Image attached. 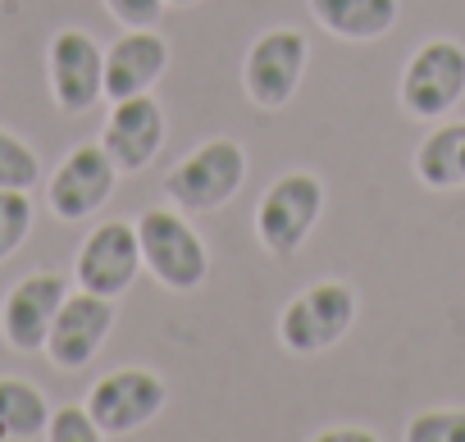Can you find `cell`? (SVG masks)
I'll list each match as a JSON object with an SVG mask.
<instances>
[{"label":"cell","mask_w":465,"mask_h":442,"mask_svg":"<svg viewBox=\"0 0 465 442\" xmlns=\"http://www.w3.org/2000/svg\"><path fill=\"white\" fill-rule=\"evenodd\" d=\"M247 182V151L232 137H210L205 146H196L169 178H164V196L178 210H219L238 196V187Z\"/></svg>","instance_id":"6da1fadb"},{"label":"cell","mask_w":465,"mask_h":442,"mask_svg":"<svg viewBox=\"0 0 465 442\" xmlns=\"http://www.w3.org/2000/svg\"><path fill=\"white\" fill-rule=\"evenodd\" d=\"M137 247H142V265L173 292H192L210 274L205 242L173 210H146L137 219Z\"/></svg>","instance_id":"7a4b0ae2"},{"label":"cell","mask_w":465,"mask_h":442,"mask_svg":"<svg viewBox=\"0 0 465 442\" xmlns=\"http://www.w3.org/2000/svg\"><path fill=\"white\" fill-rule=\"evenodd\" d=\"M320 210H324V182L315 173H283L261 196V210H256V238H261V247L274 251V256L302 251V242L320 224Z\"/></svg>","instance_id":"3957f363"},{"label":"cell","mask_w":465,"mask_h":442,"mask_svg":"<svg viewBox=\"0 0 465 442\" xmlns=\"http://www.w3.org/2000/svg\"><path fill=\"white\" fill-rule=\"evenodd\" d=\"M465 96V51L456 42H424L401 74V110L411 119H442Z\"/></svg>","instance_id":"277c9868"},{"label":"cell","mask_w":465,"mask_h":442,"mask_svg":"<svg viewBox=\"0 0 465 442\" xmlns=\"http://www.w3.org/2000/svg\"><path fill=\"white\" fill-rule=\"evenodd\" d=\"M306 55H311V42L297 28H274V33L256 37L252 51H247V69H242L247 96L261 110H283L302 87Z\"/></svg>","instance_id":"5b68a950"},{"label":"cell","mask_w":465,"mask_h":442,"mask_svg":"<svg viewBox=\"0 0 465 442\" xmlns=\"http://www.w3.org/2000/svg\"><path fill=\"white\" fill-rule=\"evenodd\" d=\"M351 319H356V292L347 283H315L283 310L279 338L288 351L311 356V351L333 347L351 329Z\"/></svg>","instance_id":"8992f818"},{"label":"cell","mask_w":465,"mask_h":442,"mask_svg":"<svg viewBox=\"0 0 465 442\" xmlns=\"http://www.w3.org/2000/svg\"><path fill=\"white\" fill-rule=\"evenodd\" d=\"M160 406H164V383L151 369H114L87 397V410H92L101 437H128V433L146 428L160 415Z\"/></svg>","instance_id":"52a82bcc"},{"label":"cell","mask_w":465,"mask_h":442,"mask_svg":"<svg viewBox=\"0 0 465 442\" xmlns=\"http://www.w3.org/2000/svg\"><path fill=\"white\" fill-rule=\"evenodd\" d=\"M114 178H119V164L110 160V151L101 142H87L64 155V164L55 169V178L46 187V201H51L55 219L78 224V219H92L110 201Z\"/></svg>","instance_id":"ba28073f"},{"label":"cell","mask_w":465,"mask_h":442,"mask_svg":"<svg viewBox=\"0 0 465 442\" xmlns=\"http://www.w3.org/2000/svg\"><path fill=\"white\" fill-rule=\"evenodd\" d=\"M114 329V301L96 297V292H74L64 297V306L55 310V324L46 333V356L55 369H83L92 365V356L101 351V342Z\"/></svg>","instance_id":"9c48e42d"},{"label":"cell","mask_w":465,"mask_h":442,"mask_svg":"<svg viewBox=\"0 0 465 442\" xmlns=\"http://www.w3.org/2000/svg\"><path fill=\"white\" fill-rule=\"evenodd\" d=\"M46 64H51V92H55V105L64 114H83L92 110L105 87V55L101 46L83 33V28H64L51 37V51H46Z\"/></svg>","instance_id":"30bf717a"},{"label":"cell","mask_w":465,"mask_h":442,"mask_svg":"<svg viewBox=\"0 0 465 442\" xmlns=\"http://www.w3.org/2000/svg\"><path fill=\"white\" fill-rule=\"evenodd\" d=\"M137 265H142L137 229L124 224V219H110V224H101V229L83 242V251H78V260H74V274H78V283H83L87 292L114 301V297H124V292L133 288Z\"/></svg>","instance_id":"8fae6325"},{"label":"cell","mask_w":465,"mask_h":442,"mask_svg":"<svg viewBox=\"0 0 465 442\" xmlns=\"http://www.w3.org/2000/svg\"><path fill=\"white\" fill-rule=\"evenodd\" d=\"M69 288L60 274H28L0 301V333L15 351H46V333L55 324V310L64 306Z\"/></svg>","instance_id":"7c38bea8"},{"label":"cell","mask_w":465,"mask_h":442,"mask_svg":"<svg viewBox=\"0 0 465 442\" xmlns=\"http://www.w3.org/2000/svg\"><path fill=\"white\" fill-rule=\"evenodd\" d=\"M101 146L110 151L119 173L146 169L155 160V151L164 146V110H160V101L146 96V92L114 101V110L105 119V133H101Z\"/></svg>","instance_id":"4fadbf2b"},{"label":"cell","mask_w":465,"mask_h":442,"mask_svg":"<svg viewBox=\"0 0 465 442\" xmlns=\"http://www.w3.org/2000/svg\"><path fill=\"white\" fill-rule=\"evenodd\" d=\"M169 64V46L155 28H128L110 51H105V96L110 101H124V96H137V92H151V83L164 74Z\"/></svg>","instance_id":"5bb4252c"},{"label":"cell","mask_w":465,"mask_h":442,"mask_svg":"<svg viewBox=\"0 0 465 442\" xmlns=\"http://www.w3.org/2000/svg\"><path fill=\"white\" fill-rule=\"evenodd\" d=\"M311 10L333 37H347V42H374L401 15L397 0H311Z\"/></svg>","instance_id":"9a60e30c"},{"label":"cell","mask_w":465,"mask_h":442,"mask_svg":"<svg viewBox=\"0 0 465 442\" xmlns=\"http://www.w3.org/2000/svg\"><path fill=\"white\" fill-rule=\"evenodd\" d=\"M415 173L433 192L465 187V123H442L433 128L420 151H415Z\"/></svg>","instance_id":"2e32d148"},{"label":"cell","mask_w":465,"mask_h":442,"mask_svg":"<svg viewBox=\"0 0 465 442\" xmlns=\"http://www.w3.org/2000/svg\"><path fill=\"white\" fill-rule=\"evenodd\" d=\"M46 424L51 406L28 378H0V442H33Z\"/></svg>","instance_id":"e0dca14e"},{"label":"cell","mask_w":465,"mask_h":442,"mask_svg":"<svg viewBox=\"0 0 465 442\" xmlns=\"http://www.w3.org/2000/svg\"><path fill=\"white\" fill-rule=\"evenodd\" d=\"M42 178V164H37V151L15 137L10 128H0V187L10 192H33V182Z\"/></svg>","instance_id":"ac0fdd59"},{"label":"cell","mask_w":465,"mask_h":442,"mask_svg":"<svg viewBox=\"0 0 465 442\" xmlns=\"http://www.w3.org/2000/svg\"><path fill=\"white\" fill-rule=\"evenodd\" d=\"M28 233H33V201H28V192L0 187V260H10L24 247Z\"/></svg>","instance_id":"d6986e66"},{"label":"cell","mask_w":465,"mask_h":442,"mask_svg":"<svg viewBox=\"0 0 465 442\" xmlns=\"http://www.w3.org/2000/svg\"><path fill=\"white\" fill-rule=\"evenodd\" d=\"M411 442H465V410H424L406 424Z\"/></svg>","instance_id":"ffe728a7"},{"label":"cell","mask_w":465,"mask_h":442,"mask_svg":"<svg viewBox=\"0 0 465 442\" xmlns=\"http://www.w3.org/2000/svg\"><path fill=\"white\" fill-rule=\"evenodd\" d=\"M46 437H51V442H96L101 428H96V419H92L87 406H64V410L51 415Z\"/></svg>","instance_id":"44dd1931"},{"label":"cell","mask_w":465,"mask_h":442,"mask_svg":"<svg viewBox=\"0 0 465 442\" xmlns=\"http://www.w3.org/2000/svg\"><path fill=\"white\" fill-rule=\"evenodd\" d=\"M105 5L124 28H155V19L164 15V0H105Z\"/></svg>","instance_id":"7402d4cb"},{"label":"cell","mask_w":465,"mask_h":442,"mask_svg":"<svg viewBox=\"0 0 465 442\" xmlns=\"http://www.w3.org/2000/svg\"><path fill=\"white\" fill-rule=\"evenodd\" d=\"M324 442H374V433L365 428H333V433H320Z\"/></svg>","instance_id":"603a6c76"},{"label":"cell","mask_w":465,"mask_h":442,"mask_svg":"<svg viewBox=\"0 0 465 442\" xmlns=\"http://www.w3.org/2000/svg\"><path fill=\"white\" fill-rule=\"evenodd\" d=\"M164 5H196V0H164Z\"/></svg>","instance_id":"cb8c5ba5"}]
</instances>
